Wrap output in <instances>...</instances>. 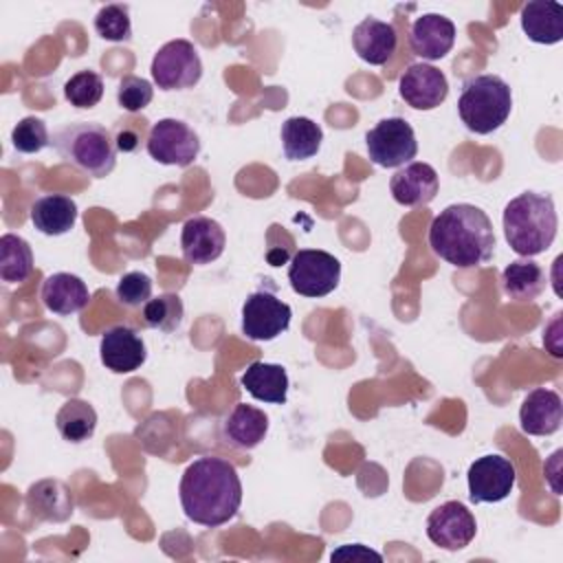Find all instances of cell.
I'll return each instance as SVG.
<instances>
[{"label":"cell","instance_id":"cell-1","mask_svg":"<svg viewBox=\"0 0 563 563\" xmlns=\"http://www.w3.org/2000/svg\"><path fill=\"white\" fill-rule=\"evenodd\" d=\"M178 495L189 521L205 528H218L238 515L242 504V482L229 460L202 455L185 468Z\"/></svg>","mask_w":563,"mask_h":563},{"label":"cell","instance_id":"cell-2","mask_svg":"<svg viewBox=\"0 0 563 563\" xmlns=\"http://www.w3.org/2000/svg\"><path fill=\"white\" fill-rule=\"evenodd\" d=\"M431 251L455 268H475L495 255V231L488 213L457 202L442 209L429 227Z\"/></svg>","mask_w":563,"mask_h":563},{"label":"cell","instance_id":"cell-3","mask_svg":"<svg viewBox=\"0 0 563 563\" xmlns=\"http://www.w3.org/2000/svg\"><path fill=\"white\" fill-rule=\"evenodd\" d=\"M504 238L508 246L521 257H534L545 253L559 229L556 207L550 194L523 191L515 196L501 216Z\"/></svg>","mask_w":563,"mask_h":563},{"label":"cell","instance_id":"cell-4","mask_svg":"<svg viewBox=\"0 0 563 563\" xmlns=\"http://www.w3.org/2000/svg\"><path fill=\"white\" fill-rule=\"evenodd\" d=\"M59 158L92 178H106L117 167L112 132L95 121H77L59 128L51 139Z\"/></svg>","mask_w":563,"mask_h":563},{"label":"cell","instance_id":"cell-5","mask_svg":"<svg viewBox=\"0 0 563 563\" xmlns=\"http://www.w3.org/2000/svg\"><path fill=\"white\" fill-rule=\"evenodd\" d=\"M512 112V90L499 75H473L462 81L457 114L466 130L490 134L499 130Z\"/></svg>","mask_w":563,"mask_h":563},{"label":"cell","instance_id":"cell-6","mask_svg":"<svg viewBox=\"0 0 563 563\" xmlns=\"http://www.w3.org/2000/svg\"><path fill=\"white\" fill-rule=\"evenodd\" d=\"M150 73L152 81L165 92L187 90L200 81L202 59L189 40L178 37L169 40L154 53Z\"/></svg>","mask_w":563,"mask_h":563},{"label":"cell","instance_id":"cell-7","mask_svg":"<svg viewBox=\"0 0 563 563\" xmlns=\"http://www.w3.org/2000/svg\"><path fill=\"white\" fill-rule=\"evenodd\" d=\"M365 145L369 161L378 167H402L418 154V141L411 123L402 117L380 119L367 134Z\"/></svg>","mask_w":563,"mask_h":563},{"label":"cell","instance_id":"cell-8","mask_svg":"<svg viewBox=\"0 0 563 563\" xmlns=\"http://www.w3.org/2000/svg\"><path fill=\"white\" fill-rule=\"evenodd\" d=\"M288 282L301 297H325L341 282V262L321 249H299L290 260Z\"/></svg>","mask_w":563,"mask_h":563},{"label":"cell","instance_id":"cell-9","mask_svg":"<svg viewBox=\"0 0 563 563\" xmlns=\"http://www.w3.org/2000/svg\"><path fill=\"white\" fill-rule=\"evenodd\" d=\"M147 154L161 165L189 167L200 154V136L180 119H158L150 128Z\"/></svg>","mask_w":563,"mask_h":563},{"label":"cell","instance_id":"cell-10","mask_svg":"<svg viewBox=\"0 0 563 563\" xmlns=\"http://www.w3.org/2000/svg\"><path fill=\"white\" fill-rule=\"evenodd\" d=\"M292 310L271 290L251 292L242 303V334L249 341H273L290 325Z\"/></svg>","mask_w":563,"mask_h":563},{"label":"cell","instance_id":"cell-11","mask_svg":"<svg viewBox=\"0 0 563 563\" xmlns=\"http://www.w3.org/2000/svg\"><path fill=\"white\" fill-rule=\"evenodd\" d=\"M477 534V521L462 501H444L427 517V537L433 545L457 552L471 545Z\"/></svg>","mask_w":563,"mask_h":563},{"label":"cell","instance_id":"cell-12","mask_svg":"<svg viewBox=\"0 0 563 563\" xmlns=\"http://www.w3.org/2000/svg\"><path fill=\"white\" fill-rule=\"evenodd\" d=\"M468 499L473 504H495L510 495L515 488V464L497 453L477 457L466 473Z\"/></svg>","mask_w":563,"mask_h":563},{"label":"cell","instance_id":"cell-13","mask_svg":"<svg viewBox=\"0 0 563 563\" xmlns=\"http://www.w3.org/2000/svg\"><path fill=\"white\" fill-rule=\"evenodd\" d=\"M398 95L413 110H433L449 97V81L431 64H409L398 79Z\"/></svg>","mask_w":563,"mask_h":563},{"label":"cell","instance_id":"cell-14","mask_svg":"<svg viewBox=\"0 0 563 563\" xmlns=\"http://www.w3.org/2000/svg\"><path fill=\"white\" fill-rule=\"evenodd\" d=\"M227 246V233L222 224L207 216H194L183 224L180 251L185 262L205 266L216 262Z\"/></svg>","mask_w":563,"mask_h":563},{"label":"cell","instance_id":"cell-15","mask_svg":"<svg viewBox=\"0 0 563 563\" xmlns=\"http://www.w3.org/2000/svg\"><path fill=\"white\" fill-rule=\"evenodd\" d=\"M99 358L114 374L136 372L147 358L145 341L128 325H112L101 336Z\"/></svg>","mask_w":563,"mask_h":563},{"label":"cell","instance_id":"cell-16","mask_svg":"<svg viewBox=\"0 0 563 563\" xmlns=\"http://www.w3.org/2000/svg\"><path fill=\"white\" fill-rule=\"evenodd\" d=\"M453 44H455V24L442 13H422L420 18L413 20L409 29L411 53L427 62L446 57Z\"/></svg>","mask_w":563,"mask_h":563},{"label":"cell","instance_id":"cell-17","mask_svg":"<svg viewBox=\"0 0 563 563\" xmlns=\"http://www.w3.org/2000/svg\"><path fill=\"white\" fill-rule=\"evenodd\" d=\"M440 189L438 172L429 163H407L389 180V191L394 200L402 207L429 205Z\"/></svg>","mask_w":563,"mask_h":563},{"label":"cell","instance_id":"cell-18","mask_svg":"<svg viewBox=\"0 0 563 563\" xmlns=\"http://www.w3.org/2000/svg\"><path fill=\"white\" fill-rule=\"evenodd\" d=\"M563 402L554 389L537 387L528 391L519 409L521 431L528 435H552L561 429Z\"/></svg>","mask_w":563,"mask_h":563},{"label":"cell","instance_id":"cell-19","mask_svg":"<svg viewBox=\"0 0 563 563\" xmlns=\"http://www.w3.org/2000/svg\"><path fill=\"white\" fill-rule=\"evenodd\" d=\"M352 46L363 62L372 66H383L396 53L398 35L389 22L365 18L352 31Z\"/></svg>","mask_w":563,"mask_h":563},{"label":"cell","instance_id":"cell-20","mask_svg":"<svg viewBox=\"0 0 563 563\" xmlns=\"http://www.w3.org/2000/svg\"><path fill=\"white\" fill-rule=\"evenodd\" d=\"M40 299L53 314H75L90 303V290L86 282L73 273H53L42 282Z\"/></svg>","mask_w":563,"mask_h":563},{"label":"cell","instance_id":"cell-21","mask_svg":"<svg viewBox=\"0 0 563 563\" xmlns=\"http://www.w3.org/2000/svg\"><path fill=\"white\" fill-rule=\"evenodd\" d=\"M268 433V416L264 409L238 402L222 420V438L235 449H255Z\"/></svg>","mask_w":563,"mask_h":563},{"label":"cell","instance_id":"cell-22","mask_svg":"<svg viewBox=\"0 0 563 563\" xmlns=\"http://www.w3.org/2000/svg\"><path fill=\"white\" fill-rule=\"evenodd\" d=\"M26 508L40 521L62 523L70 519L75 501L68 486L59 479H40L26 490Z\"/></svg>","mask_w":563,"mask_h":563},{"label":"cell","instance_id":"cell-23","mask_svg":"<svg viewBox=\"0 0 563 563\" xmlns=\"http://www.w3.org/2000/svg\"><path fill=\"white\" fill-rule=\"evenodd\" d=\"M519 22L534 44H556L563 40V7L552 0H532L521 7Z\"/></svg>","mask_w":563,"mask_h":563},{"label":"cell","instance_id":"cell-24","mask_svg":"<svg viewBox=\"0 0 563 563\" xmlns=\"http://www.w3.org/2000/svg\"><path fill=\"white\" fill-rule=\"evenodd\" d=\"M33 227L44 235H64L77 222V202L64 194H44L29 209Z\"/></svg>","mask_w":563,"mask_h":563},{"label":"cell","instance_id":"cell-25","mask_svg":"<svg viewBox=\"0 0 563 563\" xmlns=\"http://www.w3.org/2000/svg\"><path fill=\"white\" fill-rule=\"evenodd\" d=\"M240 383L255 400H262V402L284 405L288 398V374L277 363H264V361L251 363L242 372Z\"/></svg>","mask_w":563,"mask_h":563},{"label":"cell","instance_id":"cell-26","mask_svg":"<svg viewBox=\"0 0 563 563\" xmlns=\"http://www.w3.org/2000/svg\"><path fill=\"white\" fill-rule=\"evenodd\" d=\"M548 286V275L534 260H515L501 273V288L512 301H534Z\"/></svg>","mask_w":563,"mask_h":563},{"label":"cell","instance_id":"cell-27","mask_svg":"<svg viewBox=\"0 0 563 563\" xmlns=\"http://www.w3.org/2000/svg\"><path fill=\"white\" fill-rule=\"evenodd\" d=\"M282 150L288 161H306L317 156L323 143V130L308 117H290L282 123Z\"/></svg>","mask_w":563,"mask_h":563},{"label":"cell","instance_id":"cell-28","mask_svg":"<svg viewBox=\"0 0 563 563\" xmlns=\"http://www.w3.org/2000/svg\"><path fill=\"white\" fill-rule=\"evenodd\" d=\"M55 427L66 442L81 444L95 435L97 411L81 398H68L55 416Z\"/></svg>","mask_w":563,"mask_h":563},{"label":"cell","instance_id":"cell-29","mask_svg":"<svg viewBox=\"0 0 563 563\" xmlns=\"http://www.w3.org/2000/svg\"><path fill=\"white\" fill-rule=\"evenodd\" d=\"M33 273V251L22 235L4 233L0 238V277L7 284H22Z\"/></svg>","mask_w":563,"mask_h":563},{"label":"cell","instance_id":"cell-30","mask_svg":"<svg viewBox=\"0 0 563 563\" xmlns=\"http://www.w3.org/2000/svg\"><path fill=\"white\" fill-rule=\"evenodd\" d=\"M185 317L183 299L176 292H163L143 306V323L158 332H174L180 328Z\"/></svg>","mask_w":563,"mask_h":563},{"label":"cell","instance_id":"cell-31","mask_svg":"<svg viewBox=\"0 0 563 563\" xmlns=\"http://www.w3.org/2000/svg\"><path fill=\"white\" fill-rule=\"evenodd\" d=\"M64 97L79 110L95 108L103 97V79L95 70H79L64 84Z\"/></svg>","mask_w":563,"mask_h":563},{"label":"cell","instance_id":"cell-32","mask_svg":"<svg viewBox=\"0 0 563 563\" xmlns=\"http://www.w3.org/2000/svg\"><path fill=\"white\" fill-rule=\"evenodd\" d=\"M95 31L108 42H128L132 37L128 4H103L95 15Z\"/></svg>","mask_w":563,"mask_h":563},{"label":"cell","instance_id":"cell-33","mask_svg":"<svg viewBox=\"0 0 563 563\" xmlns=\"http://www.w3.org/2000/svg\"><path fill=\"white\" fill-rule=\"evenodd\" d=\"M48 143V130L40 117H24L11 130V145L20 154H37Z\"/></svg>","mask_w":563,"mask_h":563},{"label":"cell","instance_id":"cell-34","mask_svg":"<svg viewBox=\"0 0 563 563\" xmlns=\"http://www.w3.org/2000/svg\"><path fill=\"white\" fill-rule=\"evenodd\" d=\"M152 288L154 284L150 275H145L143 271H130L117 282L114 297L125 308H141L152 299Z\"/></svg>","mask_w":563,"mask_h":563},{"label":"cell","instance_id":"cell-35","mask_svg":"<svg viewBox=\"0 0 563 563\" xmlns=\"http://www.w3.org/2000/svg\"><path fill=\"white\" fill-rule=\"evenodd\" d=\"M152 99H154V88L147 79L136 77V75H125L119 81L117 101L125 112H130V114L141 112L143 108H147L152 103Z\"/></svg>","mask_w":563,"mask_h":563},{"label":"cell","instance_id":"cell-36","mask_svg":"<svg viewBox=\"0 0 563 563\" xmlns=\"http://www.w3.org/2000/svg\"><path fill=\"white\" fill-rule=\"evenodd\" d=\"M147 136H150V128H147V121L143 119L125 117V119H119L112 128L114 147L117 152H123V154L141 150V145L147 143Z\"/></svg>","mask_w":563,"mask_h":563},{"label":"cell","instance_id":"cell-37","mask_svg":"<svg viewBox=\"0 0 563 563\" xmlns=\"http://www.w3.org/2000/svg\"><path fill=\"white\" fill-rule=\"evenodd\" d=\"M330 559L332 561H341V559H352V561H358V559H376V561H383V556L378 554V552H374V550H369V548H365L363 543H345V545H341L339 550H334L332 554H330Z\"/></svg>","mask_w":563,"mask_h":563},{"label":"cell","instance_id":"cell-38","mask_svg":"<svg viewBox=\"0 0 563 563\" xmlns=\"http://www.w3.org/2000/svg\"><path fill=\"white\" fill-rule=\"evenodd\" d=\"M543 347H548V352L554 358L563 356V350H561V312H556L554 319L543 328Z\"/></svg>","mask_w":563,"mask_h":563}]
</instances>
